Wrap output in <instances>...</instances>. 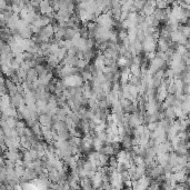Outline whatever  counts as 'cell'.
<instances>
[{"mask_svg": "<svg viewBox=\"0 0 190 190\" xmlns=\"http://www.w3.org/2000/svg\"><path fill=\"white\" fill-rule=\"evenodd\" d=\"M38 121L41 126L52 127V116H50L49 113H41V115H39Z\"/></svg>", "mask_w": 190, "mask_h": 190, "instance_id": "obj_1", "label": "cell"}, {"mask_svg": "<svg viewBox=\"0 0 190 190\" xmlns=\"http://www.w3.org/2000/svg\"><path fill=\"white\" fill-rule=\"evenodd\" d=\"M19 35L25 39H31L35 34H34V31H32L30 26H27V27L22 28L21 30H19Z\"/></svg>", "mask_w": 190, "mask_h": 190, "instance_id": "obj_2", "label": "cell"}, {"mask_svg": "<svg viewBox=\"0 0 190 190\" xmlns=\"http://www.w3.org/2000/svg\"><path fill=\"white\" fill-rule=\"evenodd\" d=\"M39 78V74L36 68H30L27 71V80L31 82H35L37 79Z\"/></svg>", "mask_w": 190, "mask_h": 190, "instance_id": "obj_3", "label": "cell"}, {"mask_svg": "<svg viewBox=\"0 0 190 190\" xmlns=\"http://www.w3.org/2000/svg\"><path fill=\"white\" fill-rule=\"evenodd\" d=\"M163 113H165V117L166 118H169L171 120H175L176 118V113H175V107H168L163 110Z\"/></svg>", "mask_w": 190, "mask_h": 190, "instance_id": "obj_4", "label": "cell"}, {"mask_svg": "<svg viewBox=\"0 0 190 190\" xmlns=\"http://www.w3.org/2000/svg\"><path fill=\"white\" fill-rule=\"evenodd\" d=\"M104 145H105V141H102L100 138H98L97 136L93 138V150L100 151L101 148L104 147Z\"/></svg>", "mask_w": 190, "mask_h": 190, "instance_id": "obj_5", "label": "cell"}, {"mask_svg": "<svg viewBox=\"0 0 190 190\" xmlns=\"http://www.w3.org/2000/svg\"><path fill=\"white\" fill-rule=\"evenodd\" d=\"M146 0H135L133 1V7L136 9V11H141L145 7Z\"/></svg>", "mask_w": 190, "mask_h": 190, "instance_id": "obj_6", "label": "cell"}, {"mask_svg": "<svg viewBox=\"0 0 190 190\" xmlns=\"http://www.w3.org/2000/svg\"><path fill=\"white\" fill-rule=\"evenodd\" d=\"M183 1H185L187 4H190V0H183Z\"/></svg>", "mask_w": 190, "mask_h": 190, "instance_id": "obj_7", "label": "cell"}, {"mask_svg": "<svg viewBox=\"0 0 190 190\" xmlns=\"http://www.w3.org/2000/svg\"><path fill=\"white\" fill-rule=\"evenodd\" d=\"M130 1H132V2H133V1H135V0H130Z\"/></svg>", "mask_w": 190, "mask_h": 190, "instance_id": "obj_8", "label": "cell"}]
</instances>
